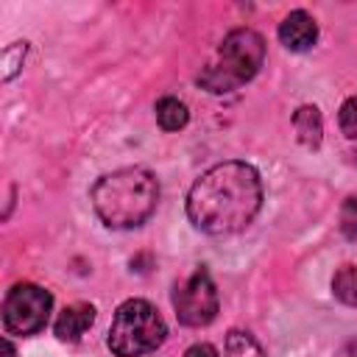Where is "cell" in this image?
<instances>
[{
  "instance_id": "cell-1",
  "label": "cell",
  "mask_w": 357,
  "mask_h": 357,
  "mask_svg": "<svg viewBox=\"0 0 357 357\" xmlns=\"http://www.w3.org/2000/svg\"><path fill=\"white\" fill-rule=\"evenodd\" d=\"M262 206L259 173L245 162L209 167L187 195V218L206 234H234L245 229Z\"/></svg>"
},
{
  "instance_id": "cell-2",
  "label": "cell",
  "mask_w": 357,
  "mask_h": 357,
  "mask_svg": "<svg viewBox=\"0 0 357 357\" xmlns=\"http://www.w3.org/2000/svg\"><path fill=\"white\" fill-rule=\"evenodd\" d=\"M159 204V184L145 167H120L92 187V206L109 229L142 226Z\"/></svg>"
},
{
  "instance_id": "cell-3",
  "label": "cell",
  "mask_w": 357,
  "mask_h": 357,
  "mask_svg": "<svg viewBox=\"0 0 357 357\" xmlns=\"http://www.w3.org/2000/svg\"><path fill=\"white\" fill-rule=\"evenodd\" d=\"M262 59H265V39L251 28H237L220 42L215 59L198 73V84L215 95L231 92L248 84L259 73Z\"/></svg>"
},
{
  "instance_id": "cell-4",
  "label": "cell",
  "mask_w": 357,
  "mask_h": 357,
  "mask_svg": "<svg viewBox=\"0 0 357 357\" xmlns=\"http://www.w3.org/2000/svg\"><path fill=\"white\" fill-rule=\"evenodd\" d=\"M167 337L165 318L145 298H128L117 307L109 326V349L117 357H142L156 351Z\"/></svg>"
},
{
  "instance_id": "cell-5",
  "label": "cell",
  "mask_w": 357,
  "mask_h": 357,
  "mask_svg": "<svg viewBox=\"0 0 357 357\" xmlns=\"http://www.w3.org/2000/svg\"><path fill=\"white\" fill-rule=\"evenodd\" d=\"M53 307V296L31 282H20L6 293L3 301V326L8 335L31 337L39 329H45L47 315Z\"/></svg>"
},
{
  "instance_id": "cell-6",
  "label": "cell",
  "mask_w": 357,
  "mask_h": 357,
  "mask_svg": "<svg viewBox=\"0 0 357 357\" xmlns=\"http://www.w3.org/2000/svg\"><path fill=\"white\" fill-rule=\"evenodd\" d=\"M173 310L184 326H206L218 315V290L206 268H195L173 287Z\"/></svg>"
},
{
  "instance_id": "cell-7",
  "label": "cell",
  "mask_w": 357,
  "mask_h": 357,
  "mask_svg": "<svg viewBox=\"0 0 357 357\" xmlns=\"http://www.w3.org/2000/svg\"><path fill=\"white\" fill-rule=\"evenodd\" d=\"M279 39L287 50H307L318 39V25L307 11H290L279 22Z\"/></svg>"
},
{
  "instance_id": "cell-8",
  "label": "cell",
  "mask_w": 357,
  "mask_h": 357,
  "mask_svg": "<svg viewBox=\"0 0 357 357\" xmlns=\"http://www.w3.org/2000/svg\"><path fill=\"white\" fill-rule=\"evenodd\" d=\"M92 324H95V307L92 304H86V301L70 304L56 318V337L59 340H67V343H75V340H81V335Z\"/></svg>"
},
{
  "instance_id": "cell-9",
  "label": "cell",
  "mask_w": 357,
  "mask_h": 357,
  "mask_svg": "<svg viewBox=\"0 0 357 357\" xmlns=\"http://www.w3.org/2000/svg\"><path fill=\"white\" fill-rule=\"evenodd\" d=\"M293 126H296V134H298V142L307 145V148H318L321 145V137H324V120H321V112L318 106H298L296 114H293Z\"/></svg>"
},
{
  "instance_id": "cell-10",
  "label": "cell",
  "mask_w": 357,
  "mask_h": 357,
  "mask_svg": "<svg viewBox=\"0 0 357 357\" xmlns=\"http://www.w3.org/2000/svg\"><path fill=\"white\" fill-rule=\"evenodd\" d=\"M156 120H159V126L165 131H178V128L187 126L190 112H187V106L178 98H162L156 103Z\"/></svg>"
},
{
  "instance_id": "cell-11",
  "label": "cell",
  "mask_w": 357,
  "mask_h": 357,
  "mask_svg": "<svg viewBox=\"0 0 357 357\" xmlns=\"http://www.w3.org/2000/svg\"><path fill=\"white\" fill-rule=\"evenodd\" d=\"M332 293L349 304V307H357V268L354 265H343L337 268L335 279H332Z\"/></svg>"
},
{
  "instance_id": "cell-12",
  "label": "cell",
  "mask_w": 357,
  "mask_h": 357,
  "mask_svg": "<svg viewBox=\"0 0 357 357\" xmlns=\"http://www.w3.org/2000/svg\"><path fill=\"white\" fill-rule=\"evenodd\" d=\"M226 357H265V354H262L259 343L248 332L231 329L226 335Z\"/></svg>"
},
{
  "instance_id": "cell-13",
  "label": "cell",
  "mask_w": 357,
  "mask_h": 357,
  "mask_svg": "<svg viewBox=\"0 0 357 357\" xmlns=\"http://www.w3.org/2000/svg\"><path fill=\"white\" fill-rule=\"evenodd\" d=\"M25 50H28V42H14V45H8V47L3 50V67H6L3 78H6V81H11V78H14V73L22 67Z\"/></svg>"
},
{
  "instance_id": "cell-14",
  "label": "cell",
  "mask_w": 357,
  "mask_h": 357,
  "mask_svg": "<svg viewBox=\"0 0 357 357\" xmlns=\"http://www.w3.org/2000/svg\"><path fill=\"white\" fill-rule=\"evenodd\" d=\"M337 123H340V131H343L349 139H357V95L349 98V100L340 106Z\"/></svg>"
},
{
  "instance_id": "cell-15",
  "label": "cell",
  "mask_w": 357,
  "mask_h": 357,
  "mask_svg": "<svg viewBox=\"0 0 357 357\" xmlns=\"http://www.w3.org/2000/svg\"><path fill=\"white\" fill-rule=\"evenodd\" d=\"M340 231L349 240H357V198H346L340 209Z\"/></svg>"
},
{
  "instance_id": "cell-16",
  "label": "cell",
  "mask_w": 357,
  "mask_h": 357,
  "mask_svg": "<svg viewBox=\"0 0 357 357\" xmlns=\"http://www.w3.org/2000/svg\"><path fill=\"white\" fill-rule=\"evenodd\" d=\"M184 357H218V351H215V346H209V343H195V346H190V349L184 351Z\"/></svg>"
},
{
  "instance_id": "cell-17",
  "label": "cell",
  "mask_w": 357,
  "mask_h": 357,
  "mask_svg": "<svg viewBox=\"0 0 357 357\" xmlns=\"http://www.w3.org/2000/svg\"><path fill=\"white\" fill-rule=\"evenodd\" d=\"M3 351H6V357H14V346H11V340H8V337L3 340Z\"/></svg>"
}]
</instances>
